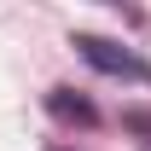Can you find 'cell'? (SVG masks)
<instances>
[{"label": "cell", "mask_w": 151, "mask_h": 151, "mask_svg": "<svg viewBox=\"0 0 151 151\" xmlns=\"http://www.w3.org/2000/svg\"><path fill=\"white\" fill-rule=\"evenodd\" d=\"M76 52L87 58V64H93L99 76H122V81H151V64H145L139 52H134V47L111 41V35H87V29H81V35H76Z\"/></svg>", "instance_id": "cell-1"}, {"label": "cell", "mask_w": 151, "mask_h": 151, "mask_svg": "<svg viewBox=\"0 0 151 151\" xmlns=\"http://www.w3.org/2000/svg\"><path fill=\"white\" fill-rule=\"evenodd\" d=\"M47 111H52L58 122H81V128H93V122H99V111L76 93V87H52V93H47Z\"/></svg>", "instance_id": "cell-2"}]
</instances>
